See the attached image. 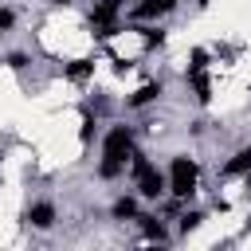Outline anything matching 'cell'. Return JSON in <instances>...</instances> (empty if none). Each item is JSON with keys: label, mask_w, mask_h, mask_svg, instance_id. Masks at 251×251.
<instances>
[{"label": "cell", "mask_w": 251, "mask_h": 251, "mask_svg": "<svg viewBox=\"0 0 251 251\" xmlns=\"http://www.w3.org/2000/svg\"><path fill=\"white\" fill-rule=\"evenodd\" d=\"M196 176H200V169H196V161H188V157H173V169H169V192L173 196H192L196 192Z\"/></svg>", "instance_id": "obj_1"}, {"label": "cell", "mask_w": 251, "mask_h": 251, "mask_svg": "<svg viewBox=\"0 0 251 251\" xmlns=\"http://www.w3.org/2000/svg\"><path fill=\"white\" fill-rule=\"evenodd\" d=\"M133 153V133L126 129V126H114L110 133H106V157H118V161H126Z\"/></svg>", "instance_id": "obj_2"}, {"label": "cell", "mask_w": 251, "mask_h": 251, "mask_svg": "<svg viewBox=\"0 0 251 251\" xmlns=\"http://www.w3.org/2000/svg\"><path fill=\"white\" fill-rule=\"evenodd\" d=\"M118 8H122V0H98V4H94L90 24H94V27H102L98 35H110V31H114V16H118Z\"/></svg>", "instance_id": "obj_3"}, {"label": "cell", "mask_w": 251, "mask_h": 251, "mask_svg": "<svg viewBox=\"0 0 251 251\" xmlns=\"http://www.w3.org/2000/svg\"><path fill=\"white\" fill-rule=\"evenodd\" d=\"M137 188H141V196H145V200H157V196H161V192L169 188V180H165V176H161V173H157V169L149 165V169H145V173L137 176Z\"/></svg>", "instance_id": "obj_4"}, {"label": "cell", "mask_w": 251, "mask_h": 251, "mask_svg": "<svg viewBox=\"0 0 251 251\" xmlns=\"http://www.w3.org/2000/svg\"><path fill=\"white\" fill-rule=\"evenodd\" d=\"M173 8H176V0H141V4L133 8V16H137V20H157V16L173 12Z\"/></svg>", "instance_id": "obj_5"}, {"label": "cell", "mask_w": 251, "mask_h": 251, "mask_svg": "<svg viewBox=\"0 0 251 251\" xmlns=\"http://www.w3.org/2000/svg\"><path fill=\"white\" fill-rule=\"evenodd\" d=\"M24 220H27L31 227H51V224H55V208H51V204H31Z\"/></svg>", "instance_id": "obj_6"}, {"label": "cell", "mask_w": 251, "mask_h": 251, "mask_svg": "<svg viewBox=\"0 0 251 251\" xmlns=\"http://www.w3.org/2000/svg\"><path fill=\"white\" fill-rule=\"evenodd\" d=\"M157 94H161V82H145V86H137V90L126 98V106H133V110H137V106H149Z\"/></svg>", "instance_id": "obj_7"}, {"label": "cell", "mask_w": 251, "mask_h": 251, "mask_svg": "<svg viewBox=\"0 0 251 251\" xmlns=\"http://www.w3.org/2000/svg\"><path fill=\"white\" fill-rule=\"evenodd\" d=\"M247 169H251V149H239V153H235V161H227V169H224V173L239 176V173H247Z\"/></svg>", "instance_id": "obj_8"}, {"label": "cell", "mask_w": 251, "mask_h": 251, "mask_svg": "<svg viewBox=\"0 0 251 251\" xmlns=\"http://www.w3.org/2000/svg\"><path fill=\"white\" fill-rule=\"evenodd\" d=\"M90 71H94V63H90V59H75V63L67 67V78H75V82H82V78H86Z\"/></svg>", "instance_id": "obj_9"}, {"label": "cell", "mask_w": 251, "mask_h": 251, "mask_svg": "<svg viewBox=\"0 0 251 251\" xmlns=\"http://www.w3.org/2000/svg\"><path fill=\"white\" fill-rule=\"evenodd\" d=\"M141 220V231L149 235V239H165V227H161V220H153V216H137Z\"/></svg>", "instance_id": "obj_10"}, {"label": "cell", "mask_w": 251, "mask_h": 251, "mask_svg": "<svg viewBox=\"0 0 251 251\" xmlns=\"http://www.w3.org/2000/svg\"><path fill=\"white\" fill-rule=\"evenodd\" d=\"M133 212H137V204H133V200H129V196H122V200H118V204H114V216H118V220H129V216H133Z\"/></svg>", "instance_id": "obj_11"}, {"label": "cell", "mask_w": 251, "mask_h": 251, "mask_svg": "<svg viewBox=\"0 0 251 251\" xmlns=\"http://www.w3.org/2000/svg\"><path fill=\"white\" fill-rule=\"evenodd\" d=\"M122 165H126V161H118V157H106V161H102V169H98V173H102V176H106V180H110V176H118V173H122Z\"/></svg>", "instance_id": "obj_12"}, {"label": "cell", "mask_w": 251, "mask_h": 251, "mask_svg": "<svg viewBox=\"0 0 251 251\" xmlns=\"http://www.w3.org/2000/svg\"><path fill=\"white\" fill-rule=\"evenodd\" d=\"M161 43H165V31L149 27V31H145V47H161Z\"/></svg>", "instance_id": "obj_13"}, {"label": "cell", "mask_w": 251, "mask_h": 251, "mask_svg": "<svg viewBox=\"0 0 251 251\" xmlns=\"http://www.w3.org/2000/svg\"><path fill=\"white\" fill-rule=\"evenodd\" d=\"M90 133H94V118H90V114H82V129H78V137H82V141H90Z\"/></svg>", "instance_id": "obj_14"}, {"label": "cell", "mask_w": 251, "mask_h": 251, "mask_svg": "<svg viewBox=\"0 0 251 251\" xmlns=\"http://www.w3.org/2000/svg\"><path fill=\"white\" fill-rule=\"evenodd\" d=\"M200 224V212H188V216H180V231H192Z\"/></svg>", "instance_id": "obj_15"}, {"label": "cell", "mask_w": 251, "mask_h": 251, "mask_svg": "<svg viewBox=\"0 0 251 251\" xmlns=\"http://www.w3.org/2000/svg\"><path fill=\"white\" fill-rule=\"evenodd\" d=\"M12 24H16V16H12V12H8V8H0V31H8V27H12Z\"/></svg>", "instance_id": "obj_16"}, {"label": "cell", "mask_w": 251, "mask_h": 251, "mask_svg": "<svg viewBox=\"0 0 251 251\" xmlns=\"http://www.w3.org/2000/svg\"><path fill=\"white\" fill-rule=\"evenodd\" d=\"M24 63H27V59H24V55H20V51H16V55H8V67H16V71H20V67H24Z\"/></svg>", "instance_id": "obj_17"}, {"label": "cell", "mask_w": 251, "mask_h": 251, "mask_svg": "<svg viewBox=\"0 0 251 251\" xmlns=\"http://www.w3.org/2000/svg\"><path fill=\"white\" fill-rule=\"evenodd\" d=\"M51 4H59V8H63V4H71V0H51Z\"/></svg>", "instance_id": "obj_18"}]
</instances>
